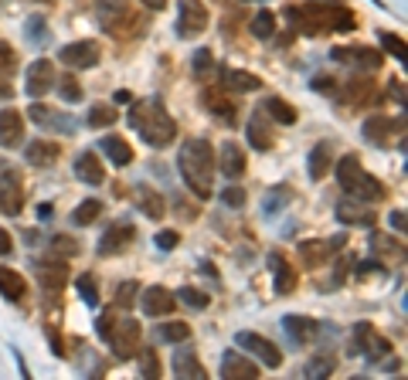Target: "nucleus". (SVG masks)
<instances>
[{
    "label": "nucleus",
    "mask_w": 408,
    "mask_h": 380,
    "mask_svg": "<svg viewBox=\"0 0 408 380\" xmlns=\"http://www.w3.org/2000/svg\"><path fill=\"white\" fill-rule=\"evenodd\" d=\"M106 343H109V350L116 353V360H133V357L140 353L143 326L136 320H116L112 330L106 333Z\"/></svg>",
    "instance_id": "nucleus-6"
},
{
    "label": "nucleus",
    "mask_w": 408,
    "mask_h": 380,
    "mask_svg": "<svg viewBox=\"0 0 408 380\" xmlns=\"http://www.w3.org/2000/svg\"><path fill=\"white\" fill-rule=\"evenodd\" d=\"M208 28V11L201 0H181L177 4V34L181 38H198Z\"/></svg>",
    "instance_id": "nucleus-9"
},
{
    "label": "nucleus",
    "mask_w": 408,
    "mask_h": 380,
    "mask_svg": "<svg viewBox=\"0 0 408 380\" xmlns=\"http://www.w3.org/2000/svg\"><path fill=\"white\" fill-rule=\"evenodd\" d=\"M333 167V143H316L313 153H310V177L320 180V177H327V170Z\"/></svg>",
    "instance_id": "nucleus-31"
},
{
    "label": "nucleus",
    "mask_w": 408,
    "mask_h": 380,
    "mask_svg": "<svg viewBox=\"0 0 408 380\" xmlns=\"http://www.w3.org/2000/svg\"><path fill=\"white\" fill-rule=\"evenodd\" d=\"M381 45L388 48V51H392L398 61L405 58V41H402V38H394V34H381Z\"/></svg>",
    "instance_id": "nucleus-49"
},
{
    "label": "nucleus",
    "mask_w": 408,
    "mask_h": 380,
    "mask_svg": "<svg viewBox=\"0 0 408 380\" xmlns=\"http://www.w3.org/2000/svg\"><path fill=\"white\" fill-rule=\"evenodd\" d=\"M38 282H41L48 292H62L65 282H68V259L48 255V259L38 265Z\"/></svg>",
    "instance_id": "nucleus-17"
},
{
    "label": "nucleus",
    "mask_w": 408,
    "mask_h": 380,
    "mask_svg": "<svg viewBox=\"0 0 408 380\" xmlns=\"http://www.w3.org/2000/svg\"><path fill=\"white\" fill-rule=\"evenodd\" d=\"M173 299H177V303H184V305H190V309H204V305H208V295H204L201 289H190V286L177 289Z\"/></svg>",
    "instance_id": "nucleus-41"
},
{
    "label": "nucleus",
    "mask_w": 408,
    "mask_h": 380,
    "mask_svg": "<svg viewBox=\"0 0 408 380\" xmlns=\"http://www.w3.org/2000/svg\"><path fill=\"white\" fill-rule=\"evenodd\" d=\"M0 295L11 299V303L24 299V295H28V282H24V275L14 272V268H0Z\"/></svg>",
    "instance_id": "nucleus-29"
},
{
    "label": "nucleus",
    "mask_w": 408,
    "mask_h": 380,
    "mask_svg": "<svg viewBox=\"0 0 408 380\" xmlns=\"http://www.w3.org/2000/svg\"><path fill=\"white\" fill-rule=\"evenodd\" d=\"M99 214H102V204H99L95 197H89V200H82L79 207L72 211V221H75L79 228H89V224H95V217H99Z\"/></svg>",
    "instance_id": "nucleus-37"
},
{
    "label": "nucleus",
    "mask_w": 408,
    "mask_h": 380,
    "mask_svg": "<svg viewBox=\"0 0 408 380\" xmlns=\"http://www.w3.org/2000/svg\"><path fill=\"white\" fill-rule=\"evenodd\" d=\"M143 7H150V11H163L167 7V0H140Z\"/></svg>",
    "instance_id": "nucleus-57"
},
{
    "label": "nucleus",
    "mask_w": 408,
    "mask_h": 380,
    "mask_svg": "<svg viewBox=\"0 0 408 380\" xmlns=\"http://www.w3.org/2000/svg\"><path fill=\"white\" fill-rule=\"evenodd\" d=\"M333 61H340L347 68H354V72H377L381 65H385V55L375 51V48L367 45H350V48H333Z\"/></svg>",
    "instance_id": "nucleus-8"
},
{
    "label": "nucleus",
    "mask_w": 408,
    "mask_h": 380,
    "mask_svg": "<svg viewBox=\"0 0 408 380\" xmlns=\"http://www.w3.org/2000/svg\"><path fill=\"white\" fill-rule=\"evenodd\" d=\"M392 228L405 234V211H394V214H392Z\"/></svg>",
    "instance_id": "nucleus-56"
},
{
    "label": "nucleus",
    "mask_w": 408,
    "mask_h": 380,
    "mask_svg": "<svg viewBox=\"0 0 408 380\" xmlns=\"http://www.w3.org/2000/svg\"><path fill=\"white\" fill-rule=\"evenodd\" d=\"M371 95H375V78H367V72L347 78L344 85L337 89V99H340L347 109H358V106H364V102H371Z\"/></svg>",
    "instance_id": "nucleus-14"
},
{
    "label": "nucleus",
    "mask_w": 408,
    "mask_h": 380,
    "mask_svg": "<svg viewBox=\"0 0 408 380\" xmlns=\"http://www.w3.org/2000/svg\"><path fill=\"white\" fill-rule=\"evenodd\" d=\"M75 289H79V295L85 299L89 305L99 303V282H95L92 275H79V282H75Z\"/></svg>",
    "instance_id": "nucleus-42"
},
{
    "label": "nucleus",
    "mask_w": 408,
    "mask_h": 380,
    "mask_svg": "<svg viewBox=\"0 0 408 380\" xmlns=\"http://www.w3.org/2000/svg\"><path fill=\"white\" fill-rule=\"evenodd\" d=\"M116 119H119L116 106H106V102H99V106L89 109V126H92V129H106V126H112Z\"/></svg>",
    "instance_id": "nucleus-38"
},
{
    "label": "nucleus",
    "mask_w": 408,
    "mask_h": 380,
    "mask_svg": "<svg viewBox=\"0 0 408 380\" xmlns=\"http://www.w3.org/2000/svg\"><path fill=\"white\" fill-rule=\"evenodd\" d=\"M361 133L367 143H377V146H385L388 139H392L394 133V119H388V116H367L361 126Z\"/></svg>",
    "instance_id": "nucleus-26"
},
{
    "label": "nucleus",
    "mask_w": 408,
    "mask_h": 380,
    "mask_svg": "<svg viewBox=\"0 0 408 380\" xmlns=\"http://www.w3.org/2000/svg\"><path fill=\"white\" fill-rule=\"evenodd\" d=\"M177 241H181V238H177V231H160V234H157V244L163 248V251L177 248Z\"/></svg>",
    "instance_id": "nucleus-51"
},
{
    "label": "nucleus",
    "mask_w": 408,
    "mask_h": 380,
    "mask_svg": "<svg viewBox=\"0 0 408 380\" xmlns=\"http://www.w3.org/2000/svg\"><path fill=\"white\" fill-rule=\"evenodd\" d=\"M95 14H99V24L106 34L112 38H133V34H140L143 28V17L126 4V0H99L95 4Z\"/></svg>",
    "instance_id": "nucleus-5"
},
{
    "label": "nucleus",
    "mask_w": 408,
    "mask_h": 380,
    "mask_svg": "<svg viewBox=\"0 0 408 380\" xmlns=\"http://www.w3.org/2000/svg\"><path fill=\"white\" fill-rule=\"evenodd\" d=\"M7 95H11V85H7V82H0V99H7Z\"/></svg>",
    "instance_id": "nucleus-59"
},
{
    "label": "nucleus",
    "mask_w": 408,
    "mask_h": 380,
    "mask_svg": "<svg viewBox=\"0 0 408 380\" xmlns=\"http://www.w3.org/2000/svg\"><path fill=\"white\" fill-rule=\"evenodd\" d=\"M133 238H136L133 224H123V221H116L112 228H106L102 241H99V251H102V255H119V251H126V248H129V241H133Z\"/></svg>",
    "instance_id": "nucleus-20"
},
{
    "label": "nucleus",
    "mask_w": 408,
    "mask_h": 380,
    "mask_svg": "<svg viewBox=\"0 0 408 380\" xmlns=\"http://www.w3.org/2000/svg\"><path fill=\"white\" fill-rule=\"evenodd\" d=\"M337 221H344L350 228H371L375 224V211L367 200H358V197H344L337 204Z\"/></svg>",
    "instance_id": "nucleus-15"
},
{
    "label": "nucleus",
    "mask_w": 408,
    "mask_h": 380,
    "mask_svg": "<svg viewBox=\"0 0 408 380\" xmlns=\"http://www.w3.org/2000/svg\"><path fill=\"white\" fill-rule=\"evenodd\" d=\"M221 377L228 380H255L259 377V360H249L245 353L228 350L221 357Z\"/></svg>",
    "instance_id": "nucleus-16"
},
{
    "label": "nucleus",
    "mask_w": 408,
    "mask_h": 380,
    "mask_svg": "<svg viewBox=\"0 0 408 380\" xmlns=\"http://www.w3.org/2000/svg\"><path fill=\"white\" fill-rule=\"evenodd\" d=\"M136 292H140L136 282H123V286L116 289V305H133L136 303Z\"/></svg>",
    "instance_id": "nucleus-46"
},
{
    "label": "nucleus",
    "mask_w": 408,
    "mask_h": 380,
    "mask_svg": "<svg viewBox=\"0 0 408 380\" xmlns=\"http://www.w3.org/2000/svg\"><path fill=\"white\" fill-rule=\"evenodd\" d=\"M143 313L146 316H157V320H163V316H171L173 305H177V299H173L171 289H163V286H150V289L143 292Z\"/></svg>",
    "instance_id": "nucleus-18"
},
{
    "label": "nucleus",
    "mask_w": 408,
    "mask_h": 380,
    "mask_svg": "<svg viewBox=\"0 0 408 380\" xmlns=\"http://www.w3.org/2000/svg\"><path fill=\"white\" fill-rule=\"evenodd\" d=\"M249 143L255 146V150H272V143H276V136H272V119H269L266 112L259 109L255 116L249 119Z\"/></svg>",
    "instance_id": "nucleus-23"
},
{
    "label": "nucleus",
    "mask_w": 408,
    "mask_h": 380,
    "mask_svg": "<svg viewBox=\"0 0 408 380\" xmlns=\"http://www.w3.org/2000/svg\"><path fill=\"white\" fill-rule=\"evenodd\" d=\"M283 326H286V333H289L293 343H310V340L316 336V322L313 320H303V316H286Z\"/></svg>",
    "instance_id": "nucleus-33"
},
{
    "label": "nucleus",
    "mask_w": 408,
    "mask_h": 380,
    "mask_svg": "<svg viewBox=\"0 0 408 380\" xmlns=\"http://www.w3.org/2000/svg\"><path fill=\"white\" fill-rule=\"evenodd\" d=\"M129 126H133L150 146H157V150L171 146L173 139H177V122L171 119V112L163 109L160 99H143V102H136V106L129 109Z\"/></svg>",
    "instance_id": "nucleus-3"
},
{
    "label": "nucleus",
    "mask_w": 408,
    "mask_h": 380,
    "mask_svg": "<svg viewBox=\"0 0 408 380\" xmlns=\"http://www.w3.org/2000/svg\"><path fill=\"white\" fill-rule=\"evenodd\" d=\"M112 322H116V313H102V316H99L95 330H99V336H102V340H106V333L112 330Z\"/></svg>",
    "instance_id": "nucleus-53"
},
{
    "label": "nucleus",
    "mask_w": 408,
    "mask_h": 380,
    "mask_svg": "<svg viewBox=\"0 0 408 380\" xmlns=\"http://www.w3.org/2000/svg\"><path fill=\"white\" fill-rule=\"evenodd\" d=\"M188 336H190L188 322H160V326H157V340H160V343H173V347H177V343H184Z\"/></svg>",
    "instance_id": "nucleus-36"
},
{
    "label": "nucleus",
    "mask_w": 408,
    "mask_h": 380,
    "mask_svg": "<svg viewBox=\"0 0 408 380\" xmlns=\"http://www.w3.org/2000/svg\"><path fill=\"white\" fill-rule=\"evenodd\" d=\"M99 153H102L109 163H116V167H129V163H133V146H129L123 136H106L99 143Z\"/></svg>",
    "instance_id": "nucleus-25"
},
{
    "label": "nucleus",
    "mask_w": 408,
    "mask_h": 380,
    "mask_svg": "<svg viewBox=\"0 0 408 380\" xmlns=\"http://www.w3.org/2000/svg\"><path fill=\"white\" fill-rule=\"evenodd\" d=\"M31 119L34 122H45V126H65V119L58 112H51L48 106H31Z\"/></svg>",
    "instance_id": "nucleus-45"
},
{
    "label": "nucleus",
    "mask_w": 408,
    "mask_h": 380,
    "mask_svg": "<svg viewBox=\"0 0 408 380\" xmlns=\"http://www.w3.org/2000/svg\"><path fill=\"white\" fill-rule=\"evenodd\" d=\"M221 85L228 92H255L262 85V78H255L252 72H242V68H225L221 72Z\"/></svg>",
    "instance_id": "nucleus-28"
},
{
    "label": "nucleus",
    "mask_w": 408,
    "mask_h": 380,
    "mask_svg": "<svg viewBox=\"0 0 408 380\" xmlns=\"http://www.w3.org/2000/svg\"><path fill=\"white\" fill-rule=\"evenodd\" d=\"M269 265H272V275H276V282H272L276 295L293 292V286H296V272H293V268L283 261V255H269Z\"/></svg>",
    "instance_id": "nucleus-30"
},
{
    "label": "nucleus",
    "mask_w": 408,
    "mask_h": 380,
    "mask_svg": "<svg viewBox=\"0 0 408 380\" xmlns=\"http://www.w3.org/2000/svg\"><path fill=\"white\" fill-rule=\"evenodd\" d=\"M177 170L184 177V187H188L194 197L208 200L211 190H215V170H218V156H215V146L204 136H190L184 139L181 146V156H177Z\"/></svg>",
    "instance_id": "nucleus-1"
},
{
    "label": "nucleus",
    "mask_w": 408,
    "mask_h": 380,
    "mask_svg": "<svg viewBox=\"0 0 408 380\" xmlns=\"http://www.w3.org/2000/svg\"><path fill=\"white\" fill-rule=\"evenodd\" d=\"M262 112H266L272 122H279V126H293V122H296V109L289 106V102H283V99H276V95L262 102Z\"/></svg>",
    "instance_id": "nucleus-34"
},
{
    "label": "nucleus",
    "mask_w": 408,
    "mask_h": 380,
    "mask_svg": "<svg viewBox=\"0 0 408 380\" xmlns=\"http://www.w3.org/2000/svg\"><path fill=\"white\" fill-rule=\"evenodd\" d=\"M136 207H140V214H146V217H163V197H160L157 190H150V187H140L136 190Z\"/></svg>",
    "instance_id": "nucleus-35"
},
{
    "label": "nucleus",
    "mask_w": 408,
    "mask_h": 380,
    "mask_svg": "<svg viewBox=\"0 0 408 380\" xmlns=\"http://www.w3.org/2000/svg\"><path fill=\"white\" fill-rule=\"evenodd\" d=\"M24 156H28V163H34V167H51L62 156V146L55 139H34V143H28Z\"/></svg>",
    "instance_id": "nucleus-24"
},
{
    "label": "nucleus",
    "mask_w": 408,
    "mask_h": 380,
    "mask_svg": "<svg viewBox=\"0 0 408 380\" xmlns=\"http://www.w3.org/2000/svg\"><path fill=\"white\" fill-rule=\"evenodd\" d=\"M24 207V187H21V173L17 170H7L0 167V211L7 217L21 214Z\"/></svg>",
    "instance_id": "nucleus-11"
},
{
    "label": "nucleus",
    "mask_w": 408,
    "mask_h": 380,
    "mask_svg": "<svg viewBox=\"0 0 408 380\" xmlns=\"http://www.w3.org/2000/svg\"><path fill=\"white\" fill-rule=\"evenodd\" d=\"M11 248H14V241H11V234L0 228V255H11Z\"/></svg>",
    "instance_id": "nucleus-55"
},
{
    "label": "nucleus",
    "mask_w": 408,
    "mask_h": 380,
    "mask_svg": "<svg viewBox=\"0 0 408 380\" xmlns=\"http://www.w3.org/2000/svg\"><path fill=\"white\" fill-rule=\"evenodd\" d=\"M24 143V116L14 109H0V146L14 150Z\"/></svg>",
    "instance_id": "nucleus-19"
},
{
    "label": "nucleus",
    "mask_w": 408,
    "mask_h": 380,
    "mask_svg": "<svg viewBox=\"0 0 408 380\" xmlns=\"http://www.w3.org/2000/svg\"><path fill=\"white\" fill-rule=\"evenodd\" d=\"M303 34H327V31H354L358 17L350 14V7L337 4V0H306L289 11Z\"/></svg>",
    "instance_id": "nucleus-2"
},
{
    "label": "nucleus",
    "mask_w": 408,
    "mask_h": 380,
    "mask_svg": "<svg viewBox=\"0 0 408 380\" xmlns=\"http://www.w3.org/2000/svg\"><path fill=\"white\" fill-rule=\"evenodd\" d=\"M65 68H75V72H85V68H95L99 65V45L95 41H72L58 51Z\"/></svg>",
    "instance_id": "nucleus-12"
},
{
    "label": "nucleus",
    "mask_w": 408,
    "mask_h": 380,
    "mask_svg": "<svg viewBox=\"0 0 408 380\" xmlns=\"http://www.w3.org/2000/svg\"><path fill=\"white\" fill-rule=\"evenodd\" d=\"M252 34L262 38V41L272 38V34H276V14H272V11H259V14L252 17Z\"/></svg>",
    "instance_id": "nucleus-40"
},
{
    "label": "nucleus",
    "mask_w": 408,
    "mask_h": 380,
    "mask_svg": "<svg viewBox=\"0 0 408 380\" xmlns=\"http://www.w3.org/2000/svg\"><path fill=\"white\" fill-rule=\"evenodd\" d=\"M55 82H58V75H55V65H51L48 58H38V61L28 65V82H24V89H28L31 99L48 95V92L55 89Z\"/></svg>",
    "instance_id": "nucleus-13"
},
{
    "label": "nucleus",
    "mask_w": 408,
    "mask_h": 380,
    "mask_svg": "<svg viewBox=\"0 0 408 380\" xmlns=\"http://www.w3.org/2000/svg\"><path fill=\"white\" fill-rule=\"evenodd\" d=\"M173 374L177 377H188V380H198V377H204V367H201V360H198V353L194 350H173Z\"/></svg>",
    "instance_id": "nucleus-27"
},
{
    "label": "nucleus",
    "mask_w": 408,
    "mask_h": 380,
    "mask_svg": "<svg viewBox=\"0 0 408 380\" xmlns=\"http://www.w3.org/2000/svg\"><path fill=\"white\" fill-rule=\"evenodd\" d=\"M235 343H238V350H245L252 360H259V367L276 370V367L283 364V350H279L269 336H259V333H252V330H242V333L235 336Z\"/></svg>",
    "instance_id": "nucleus-7"
},
{
    "label": "nucleus",
    "mask_w": 408,
    "mask_h": 380,
    "mask_svg": "<svg viewBox=\"0 0 408 380\" xmlns=\"http://www.w3.org/2000/svg\"><path fill=\"white\" fill-rule=\"evenodd\" d=\"M136 357H140V353H136ZM140 367H143V374H146V377H160V360H157V353H154V350L143 353Z\"/></svg>",
    "instance_id": "nucleus-48"
},
{
    "label": "nucleus",
    "mask_w": 408,
    "mask_h": 380,
    "mask_svg": "<svg viewBox=\"0 0 408 380\" xmlns=\"http://www.w3.org/2000/svg\"><path fill=\"white\" fill-rule=\"evenodd\" d=\"M330 255H333L330 241H303L299 244V259L306 261L310 268H320L323 261H330Z\"/></svg>",
    "instance_id": "nucleus-32"
},
{
    "label": "nucleus",
    "mask_w": 408,
    "mask_h": 380,
    "mask_svg": "<svg viewBox=\"0 0 408 380\" xmlns=\"http://www.w3.org/2000/svg\"><path fill=\"white\" fill-rule=\"evenodd\" d=\"M221 200H225L228 207H245V190H242V187H228V190L221 194Z\"/></svg>",
    "instance_id": "nucleus-50"
},
{
    "label": "nucleus",
    "mask_w": 408,
    "mask_h": 380,
    "mask_svg": "<svg viewBox=\"0 0 408 380\" xmlns=\"http://www.w3.org/2000/svg\"><path fill=\"white\" fill-rule=\"evenodd\" d=\"M48 251H51L55 259H72V255L79 251V241H75L72 234H55V238L48 241Z\"/></svg>",
    "instance_id": "nucleus-39"
},
{
    "label": "nucleus",
    "mask_w": 408,
    "mask_h": 380,
    "mask_svg": "<svg viewBox=\"0 0 408 380\" xmlns=\"http://www.w3.org/2000/svg\"><path fill=\"white\" fill-rule=\"evenodd\" d=\"M38 217H51V204H41V207H38Z\"/></svg>",
    "instance_id": "nucleus-58"
},
{
    "label": "nucleus",
    "mask_w": 408,
    "mask_h": 380,
    "mask_svg": "<svg viewBox=\"0 0 408 380\" xmlns=\"http://www.w3.org/2000/svg\"><path fill=\"white\" fill-rule=\"evenodd\" d=\"M330 370H333V360H316V364L306 367L310 377H323V374H330Z\"/></svg>",
    "instance_id": "nucleus-52"
},
{
    "label": "nucleus",
    "mask_w": 408,
    "mask_h": 380,
    "mask_svg": "<svg viewBox=\"0 0 408 380\" xmlns=\"http://www.w3.org/2000/svg\"><path fill=\"white\" fill-rule=\"evenodd\" d=\"M55 85H58V92H62V99H65V102H79V99H82V85L75 82V78H68V75H65L62 82H55Z\"/></svg>",
    "instance_id": "nucleus-43"
},
{
    "label": "nucleus",
    "mask_w": 408,
    "mask_h": 380,
    "mask_svg": "<svg viewBox=\"0 0 408 380\" xmlns=\"http://www.w3.org/2000/svg\"><path fill=\"white\" fill-rule=\"evenodd\" d=\"M215 68V58H211V51H194V75H208Z\"/></svg>",
    "instance_id": "nucleus-47"
},
{
    "label": "nucleus",
    "mask_w": 408,
    "mask_h": 380,
    "mask_svg": "<svg viewBox=\"0 0 408 380\" xmlns=\"http://www.w3.org/2000/svg\"><path fill=\"white\" fill-rule=\"evenodd\" d=\"M72 167H75V177H79L82 183H89V187H99V183L106 180V167H102V160H99L92 150L79 153Z\"/></svg>",
    "instance_id": "nucleus-21"
},
{
    "label": "nucleus",
    "mask_w": 408,
    "mask_h": 380,
    "mask_svg": "<svg viewBox=\"0 0 408 380\" xmlns=\"http://www.w3.org/2000/svg\"><path fill=\"white\" fill-rule=\"evenodd\" d=\"M333 167H337V180H340V187H344L347 197L367 200V204H375V200L385 197V187H381V180H377V177H371V173L361 167V160H358L354 153L340 156Z\"/></svg>",
    "instance_id": "nucleus-4"
},
{
    "label": "nucleus",
    "mask_w": 408,
    "mask_h": 380,
    "mask_svg": "<svg viewBox=\"0 0 408 380\" xmlns=\"http://www.w3.org/2000/svg\"><path fill=\"white\" fill-rule=\"evenodd\" d=\"M310 85H313L316 92H337V82H333L330 75H316L313 82H310Z\"/></svg>",
    "instance_id": "nucleus-54"
},
{
    "label": "nucleus",
    "mask_w": 408,
    "mask_h": 380,
    "mask_svg": "<svg viewBox=\"0 0 408 380\" xmlns=\"http://www.w3.org/2000/svg\"><path fill=\"white\" fill-rule=\"evenodd\" d=\"M201 106L221 122H235L238 106H235V95L225 89V85H211V89L201 92Z\"/></svg>",
    "instance_id": "nucleus-10"
},
{
    "label": "nucleus",
    "mask_w": 408,
    "mask_h": 380,
    "mask_svg": "<svg viewBox=\"0 0 408 380\" xmlns=\"http://www.w3.org/2000/svg\"><path fill=\"white\" fill-rule=\"evenodd\" d=\"M17 68V51L7 41H0V75H11Z\"/></svg>",
    "instance_id": "nucleus-44"
},
{
    "label": "nucleus",
    "mask_w": 408,
    "mask_h": 380,
    "mask_svg": "<svg viewBox=\"0 0 408 380\" xmlns=\"http://www.w3.org/2000/svg\"><path fill=\"white\" fill-rule=\"evenodd\" d=\"M218 156V167H221V173L228 177V180H235V177H242L245 173V150L238 146V143H225L221 146V153H215Z\"/></svg>",
    "instance_id": "nucleus-22"
}]
</instances>
